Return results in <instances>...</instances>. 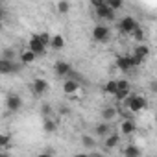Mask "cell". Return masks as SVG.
Segmentation results:
<instances>
[{
	"mask_svg": "<svg viewBox=\"0 0 157 157\" xmlns=\"http://www.w3.org/2000/svg\"><path fill=\"white\" fill-rule=\"evenodd\" d=\"M22 65L17 63V61H8V59H2L0 57V74H4V76H10V74H17L21 72Z\"/></svg>",
	"mask_w": 157,
	"mask_h": 157,
	"instance_id": "3957f363",
	"label": "cell"
},
{
	"mask_svg": "<svg viewBox=\"0 0 157 157\" xmlns=\"http://www.w3.org/2000/svg\"><path fill=\"white\" fill-rule=\"evenodd\" d=\"M48 89H50V83L46 80H43V78H37V80H33V83H32V93L37 94V96L48 93Z\"/></svg>",
	"mask_w": 157,
	"mask_h": 157,
	"instance_id": "ba28073f",
	"label": "cell"
},
{
	"mask_svg": "<svg viewBox=\"0 0 157 157\" xmlns=\"http://www.w3.org/2000/svg\"><path fill=\"white\" fill-rule=\"evenodd\" d=\"M117 68L122 70V72H129L133 67H131V61H129V56H118L117 57Z\"/></svg>",
	"mask_w": 157,
	"mask_h": 157,
	"instance_id": "4fadbf2b",
	"label": "cell"
},
{
	"mask_svg": "<svg viewBox=\"0 0 157 157\" xmlns=\"http://www.w3.org/2000/svg\"><path fill=\"white\" fill-rule=\"evenodd\" d=\"M105 6H107L111 11H117V10H120V8L124 6V2H122V0H105Z\"/></svg>",
	"mask_w": 157,
	"mask_h": 157,
	"instance_id": "cb8c5ba5",
	"label": "cell"
},
{
	"mask_svg": "<svg viewBox=\"0 0 157 157\" xmlns=\"http://www.w3.org/2000/svg\"><path fill=\"white\" fill-rule=\"evenodd\" d=\"M131 35L135 37V41H137L139 44H140V43H142V39H144V32H142V28H140V26H139V28H137V30H135Z\"/></svg>",
	"mask_w": 157,
	"mask_h": 157,
	"instance_id": "f546056e",
	"label": "cell"
},
{
	"mask_svg": "<svg viewBox=\"0 0 157 157\" xmlns=\"http://www.w3.org/2000/svg\"><path fill=\"white\" fill-rule=\"evenodd\" d=\"M37 37H39V41H41L44 46H50V37H52V35H48V33H37Z\"/></svg>",
	"mask_w": 157,
	"mask_h": 157,
	"instance_id": "1f68e13d",
	"label": "cell"
},
{
	"mask_svg": "<svg viewBox=\"0 0 157 157\" xmlns=\"http://www.w3.org/2000/svg\"><path fill=\"white\" fill-rule=\"evenodd\" d=\"M91 4H93V8L96 10V8H100V6H104V4H105V0H93Z\"/></svg>",
	"mask_w": 157,
	"mask_h": 157,
	"instance_id": "d6a6232c",
	"label": "cell"
},
{
	"mask_svg": "<svg viewBox=\"0 0 157 157\" xmlns=\"http://www.w3.org/2000/svg\"><path fill=\"white\" fill-rule=\"evenodd\" d=\"M70 8H72V6H70V2H67V0H61V2L56 4V10H57L61 15H67V13L70 11Z\"/></svg>",
	"mask_w": 157,
	"mask_h": 157,
	"instance_id": "603a6c76",
	"label": "cell"
},
{
	"mask_svg": "<svg viewBox=\"0 0 157 157\" xmlns=\"http://www.w3.org/2000/svg\"><path fill=\"white\" fill-rule=\"evenodd\" d=\"M35 61H37V56H35L33 52H30L28 48L21 52V65H22V67H24V65H33Z\"/></svg>",
	"mask_w": 157,
	"mask_h": 157,
	"instance_id": "9a60e30c",
	"label": "cell"
},
{
	"mask_svg": "<svg viewBox=\"0 0 157 157\" xmlns=\"http://www.w3.org/2000/svg\"><path fill=\"white\" fill-rule=\"evenodd\" d=\"M80 91V82L76 80H65L63 82V93L65 94H76Z\"/></svg>",
	"mask_w": 157,
	"mask_h": 157,
	"instance_id": "7c38bea8",
	"label": "cell"
},
{
	"mask_svg": "<svg viewBox=\"0 0 157 157\" xmlns=\"http://www.w3.org/2000/svg\"><path fill=\"white\" fill-rule=\"evenodd\" d=\"M117 91H118V87H117V80H109V82L104 85V93H105V94L115 96V94H117Z\"/></svg>",
	"mask_w": 157,
	"mask_h": 157,
	"instance_id": "44dd1931",
	"label": "cell"
},
{
	"mask_svg": "<svg viewBox=\"0 0 157 157\" xmlns=\"http://www.w3.org/2000/svg\"><path fill=\"white\" fill-rule=\"evenodd\" d=\"M70 72H72V65H70V63H67V61H63V59H59V61L54 63V74H56L57 78H67Z\"/></svg>",
	"mask_w": 157,
	"mask_h": 157,
	"instance_id": "5b68a950",
	"label": "cell"
},
{
	"mask_svg": "<svg viewBox=\"0 0 157 157\" xmlns=\"http://www.w3.org/2000/svg\"><path fill=\"white\" fill-rule=\"evenodd\" d=\"M94 133H96L98 137L105 139L107 135H111V133H113V129H111V124H107V122H100V124H96V128H94Z\"/></svg>",
	"mask_w": 157,
	"mask_h": 157,
	"instance_id": "5bb4252c",
	"label": "cell"
},
{
	"mask_svg": "<svg viewBox=\"0 0 157 157\" xmlns=\"http://www.w3.org/2000/svg\"><path fill=\"white\" fill-rule=\"evenodd\" d=\"M124 157H140V148L135 144H129L124 148Z\"/></svg>",
	"mask_w": 157,
	"mask_h": 157,
	"instance_id": "ffe728a7",
	"label": "cell"
},
{
	"mask_svg": "<svg viewBox=\"0 0 157 157\" xmlns=\"http://www.w3.org/2000/svg\"><path fill=\"white\" fill-rule=\"evenodd\" d=\"M59 113L61 115H67V113H70V109L68 107H59Z\"/></svg>",
	"mask_w": 157,
	"mask_h": 157,
	"instance_id": "e575fe53",
	"label": "cell"
},
{
	"mask_svg": "<svg viewBox=\"0 0 157 157\" xmlns=\"http://www.w3.org/2000/svg\"><path fill=\"white\" fill-rule=\"evenodd\" d=\"M133 56H139V57L146 59V57L150 56V48H148V44H144V43L137 44V46H135V50H133Z\"/></svg>",
	"mask_w": 157,
	"mask_h": 157,
	"instance_id": "ac0fdd59",
	"label": "cell"
},
{
	"mask_svg": "<svg viewBox=\"0 0 157 157\" xmlns=\"http://www.w3.org/2000/svg\"><path fill=\"white\" fill-rule=\"evenodd\" d=\"M118 117V109L115 107V105H107V107H104L102 109V118H104V122H111V120H115Z\"/></svg>",
	"mask_w": 157,
	"mask_h": 157,
	"instance_id": "8fae6325",
	"label": "cell"
},
{
	"mask_svg": "<svg viewBox=\"0 0 157 157\" xmlns=\"http://www.w3.org/2000/svg\"><path fill=\"white\" fill-rule=\"evenodd\" d=\"M10 144H11V135L0 133V148H10Z\"/></svg>",
	"mask_w": 157,
	"mask_h": 157,
	"instance_id": "484cf974",
	"label": "cell"
},
{
	"mask_svg": "<svg viewBox=\"0 0 157 157\" xmlns=\"http://www.w3.org/2000/svg\"><path fill=\"white\" fill-rule=\"evenodd\" d=\"M6 107H8L10 113L21 111V107H22V98H21L19 94H8V98H6Z\"/></svg>",
	"mask_w": 157,
	"mask_h": 157,
	"instance_id": "52a82bcc",
	"label": "cell"
},
{
	"mask_svg": "<svg viewBox=\"0 0 157 157\" xmlns=\"http://www.w3.org/2000/svg\"><path fill=\"white\" fill-rule=\"evenodd\" d=\"M52 113H54V107L52 105H48V104H43L41 105V115L44 118H52Z\"/></svg>",
	"mask_w": 157,
	"mask_h": 157,
	"instance_id": "4316f807",
	"label": "cell"
},
{
	"mask_svg": "<svg viewBox=\"0 0 157 157\" xmlns=\"http://www.w3.org/2000/svg\"><path fill=\"white\" fill-rule=\"evenodd\" d=\"M50 46H52L54 50H63V48H65V37H63L61 33L52 35V37H50Z\"/></svg>",
	"mask_w": 157,
	"mask_h": 157,
	"instance_id": "e0dca14e",
	"label": "cell"
},
{
	"mask_svg": "<svg viewBox=\"0 0 157 157\" xmlns=\"http://www.w3.org/2000/svg\"><path fill=\"white\" fill-rule=\"evenodd\" d=\"M2 19H4V10L0 8V21H2Z\"/></svg>",
	"mask_w": 157,
	"mask_h": 157,
	"instance_id": "f35d334b",
	"label": "cell"
},
{
	"mask_svg": "<svg viewBox=\"0 0 157 157\" xmlns=\"http://www.w3.org/2000/svg\"><path fill=\"white\" fill-rule=\"evenodd\" d=\"M122 105L124 107H128L131 113H140V111H144L146 107H148V100L144 98V96H140V94H137V96H128L124 102H122Z\"/></svg>",
	"mask_w": 157,
	"mask_h": 157,
	"instance_id": "6da1fadb",
	"label": "cell"
},
{
	"mask_svg": "<svg viewBox=\"0 0 157 157\" xmlns=\"http://www.w3.org/2000/svg\"><path fill=\"white\" fill-rule=\"evenodd\" d=\"M117 87L118 91H131V85L128 80H117Z\"/></svg>",
	"mask_w": 157,
	"mask_h": 157,
	"instance_id": "83f0119b",
	"label": "cell"
},
{
	"mask_svg": "<svg viewBox=\"0 0 157 157\" xmlns=\"http://www.w3.org/2000/svg\"><path fill=\"white\" fill-rule=\"evenodd\" d=\"M135 131H137V124H135L133 118L122 120V124H120V133H122V135H133Z\"/></svg>",
	"mask_w": 157,
	"mask_h": 157,
	"instance_id": "30bf717a",
	"label": "cell"
},
{
	"mask_svg": "<svg viewBox=\"0 0 157 157\" xmlns=\"http://www.w3.org/2000/svg\"><path fill=\"white\" fill-rule=\"evenodd\" d=\"M89 157H105L102 151H98V150H94V151H91V153H87Z\"/></svg>",
	"mask_w": 157,
	"mask_h": 157,
	"instance_id": "836d02e7",
	"label": "cell"
},
{
	"mask_svg": "<svg viewBox=\"0 0 157 157\" xmlns=\"http://www.w3.org/2000/svg\"><path fill=\"white\" fill-rule=\"evenodd\" d=\"M118 144H120V135H118V133H111V135H107L105 140H104L105 150H113V148H117Z\"/></svg>",
	"mask_w": 157,
	"mask_h": 157,
	"instance_id": "2e32d148",
	"label": "cell"
},
{
	"mask_svg": "<svg viewBox=\"0 0 157 157\" xmlns=\"http://www.w3.org/2000/svg\"><path fill=\"white\" fill-rule=\"evenodd\" d=\"M28 50H30V52H33V54L39 57V56H44L46 46L39 41V37H37V35H32V39L28 41Z\"/></svg>",
	"mask_w": 157,
	"mask_h": 157,
	"instance_id": "8992f818",
	"label": "cell"
},
{
	"mask_svg": "<svg viewBox=\"0 0 157 157\" xmlns=\"http://www.w3.org/2000/svg\"><path fill=\"white\" fill-rule=\"evenodd\" d=\"M96 17L100 19V21H115V11H111L105 4L104 6H100V8H96Z\"/></svg>",
	"mask_w": 157,
	"mask_h": 157,
	"instance_id": "9c48e42d",
	"label": "cell"
},
{
	"mask_svg": "<svg viewBox=\"0 0 157 157\" xmlns=\"http://www.w3.org/2000/svg\"><path fill=\"white\" fill-rule=\"evenodd\" d=\"M128 96H129V91H117V94H115V100H117V102H124Z\"/></svg>",
	"mask_w": 157,
	"mask_h": 157,
	"instance_id": "4dcf8cb0",
	"label": "cell"
},
{
	"mask_svg": "<svg viewBox=\"0 0 157 157\" xmlns=\"http://www.w3.org/2000/svg\"><path fill=\"white\" fill-rule=\"evenodd\" d=\"M74 157H89V155H87V153H76Z\"/></svg>",
	"mask_w": 157,
	"mask_h": 157,
	"instance_id": "8d00e7d4",
	"label": "cell"
},
{
	"mask_svg": "<svg viewBox=\"0 0 157 157\" xmlns=\"http://www.w3.org/2000/svg\"><path fill=\"white\" fill-rule=\"evenodd\" d=\"M15 57H17V52H15L13 48H4V52H2V59L15 61Z\"/></svg>",
	"mask_w": 157,
	"mask_h": 157,
	"instance_id": "d4e9b609",
	"label": "cell"
},
{
	"mask_svg": "<svg viewBox=\"0 0 157 157\" xmlns=\"http://www.w3.org/2000/svg\"><path fill=\"white\" fill-rule=\"evenodd\" d=\"M43 129H44V133H48V135H52V133H56V131H57V122H56L54 118H44V124H43Z\"/></svg>",
	"mask_w": 157,
	"mask_h": 157,
	"instance_id": "d6986e66",
	"label": "cell"
},
{
	"mask_svg": "<svg viewBox=\"0 0 157 157\" xmlns=\"http://www.w3.org/2000/svg\"><path fill=\"white\" fill-rule=\"evenodd\" d=\"M129 61H131V67H133V68H137V67H140V65L144 63V59H142V57H139V56H133V54L129 56Z\"/></svg>",
	"mask_w": 157,
	"mask_h": 157,
	"instance_id": "f1b7e54d",
	"label": "cell"
},
{
	"mask_svg": "<svg viewBox=\"0 0 157 157\" xmlns=\"http://www.w3.org/2000/svg\"><path fill=\"white\" fill-rule=\"evenodd\" d=\"M109 37H111V28H109V26H105V24H96V26L93 28V39H94V41L105 43V41H109Z\"/></svg>",
	"mask_w": 157,
	"mask_h": 157,
	"instance_id": "277c9868",
	"label": "cell"
},
{
	"mask_svg": "<svg viewBox=\"0 0 157 157\" xmlns=\"http://www.w3.org/2000/svg\"><path fill=\"white\" fill-rule=\"evenodd\" d=\"M0 157H10V153H6V151H0Z\"/></svg>",
	"mask_w": 157,
	"mask_h": 157,
	"instance_id": "74e56055",
	"label": "cell"
},
{
	"mask_svg": "<svg viewBox=\"0 0 157 157\" xmlns=\"http://www.w3.org/2000/svg\"><path fill=\"white\" fill-rule=\"evenodd\" d=\"M37 157H52V153H39Z\"/></svg>",
	"mask_w": 157,
	"mask_h": 157,
	"instance_id": "d590c367",
	"label": "cell"
},
{
	"mask_svg": "<svg viewBox=\"0 0 157 157\" xmlns=\"http://www.w3.org/2000/svg\"><path fill=\"white\" fill-rule=\"evenodd\" d=\"M137 28H139V22H137L133 17H129V15L122 17V19H120V22H118V32H120V33H124V35L133 33Z\"/></svg>",
	"mask_w": 157,
	"mask_h": 157,
	"instance_id": "7a4b0ae2",
	"label": "cell"
},
{
	"mask_svg": "<svg viewBox=\"0 0 157 157\" xmlns=\"http://www.w3.org/2000/svg\"><path fill=\"white\" fill-rule=\"evenodd\" d=\"M82 144H83V148H96V139L87 135V133H83L82 135Z\"/></svg>",
	"mask_w": 157,
	"mask_h": 157,
	"instance_id": "7402d4cb",
	"label": "cell"
}]
</instances>
